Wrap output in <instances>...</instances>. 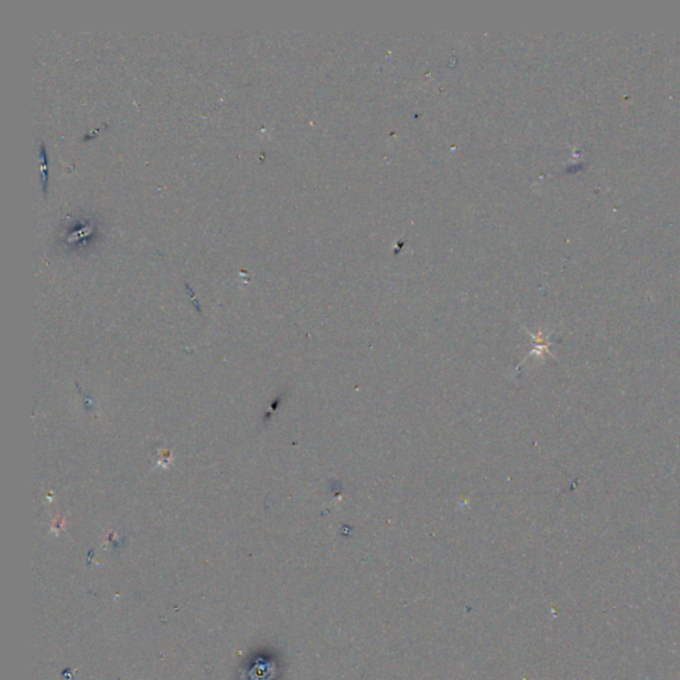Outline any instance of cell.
I'll use <instances>...</instances> for the list:
<instances>
[{
    "instance_id": "2",
    "label": "cell",
    "mask_w": 680,
    "mask_h": 680,
    "mask_svg": "<svg viewBox=\"0 0 680 680\" xmlns=\"http://www.w3.org/2000/svg\"><path fill=\"white\" fill-rule=\"evenodd\" d=\"M40 162H41V171H40V178H41V190L44 195L48 193V186H50V168H48V152L45 142L41 141L39 146Z\"/></svg>"
},
{
    "instance_id": "1",
    "label": "cell",
    "mask_w": 680,
    "mask_h": 680,
    "mask_svg": "<svg viewBox=\"0 0 680 680\" xmlns=\"http://www.w3.org/2000/svg\"><path fill=\"white\" fill-rule=\"evenodd\" d=\"M98 223L95 215H78L74 221L63 225L58 234V245L67 253H80L91 249L98 242Z\"/></svg>"
}]
</instances>
